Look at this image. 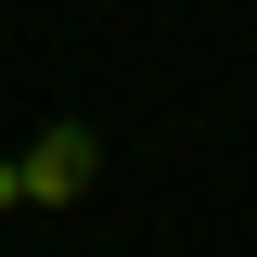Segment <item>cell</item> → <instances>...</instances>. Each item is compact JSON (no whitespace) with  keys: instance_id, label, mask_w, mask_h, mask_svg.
<instances>
[{"instance_id":"obj_1","label":"cell","mask_w":257,"mask_h":257,"mask_svg":"<svg viewBox=\"0 0 257 257\" xmlns=\"http://www.w3.org/2000/svg\"><path fill=\"white\" fill-rule=\"evenodd\" d=\"M13 167H26V206H77V193L103 180V128H90V116H52Z\"/></svg>"},{"instance_id":"obj_2","label":"cell","mask_w":257,"mask_h":257,"mask_svg":"<svg viewBox=\"0 0 257 257\" xmlns=\"http://www.w3.org/2000/svg\"><path fill=\"white\" fill-rule=\"evenodd\" d=\"M0 206H26V167H13V155H0Z\"/></svg>"}]
</instances>
